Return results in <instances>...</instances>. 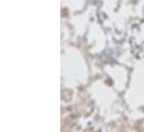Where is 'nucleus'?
Wrapping results in <instances>:
<instances>
[]
</instances>
